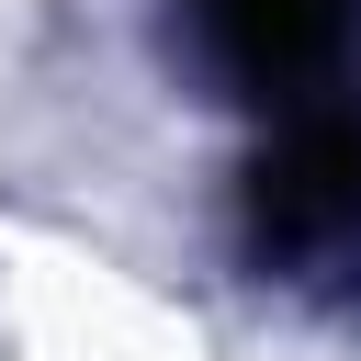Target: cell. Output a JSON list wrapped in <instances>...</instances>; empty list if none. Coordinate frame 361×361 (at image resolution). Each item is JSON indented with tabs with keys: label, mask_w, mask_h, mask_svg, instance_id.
Segmentation results:
<instances>
[{
	"label": "cell",
	"mask_w": 361,
	"mask_h": 361,
	"mask_svg": "<svg viewBox=\"0 0 361 361\" xmlns=\"http://www.w3.org/2000/svg\"><path fill=\"white\" fill-rule=\"evenodd\" d=\"M248 248L282 271L361 259V102H305L248 169Z\"/></svg>",
	"instance_id": "cell-1"
},
{
	"label": "cell",
	"mask_w": 361,
	"mask_h": 361,
	"mask_svg": "<svg viewBox=\"0 0 361 361\" xmlns=\"http://www.w3.org/2000/svg\"><path fill=\"white\" fill-rule=\"evenodd\" d=\"M192 45L248 90V102H338L350 90V45H361V0H180Z\"/></svg>",
	"instance_id": "cell-2"
}]
</instances>
